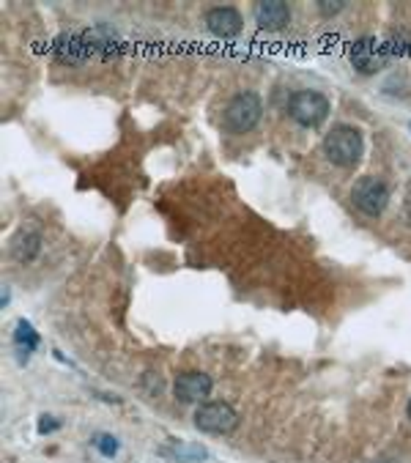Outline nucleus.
<instances>
[{
    "mask_svg": "<svg viewBox=\"0 0 411 463\" xmlns=\"http://www.w3.org/2000/svg\"><path fill=\"white\" fill-rule=\"evenodd\" d=\"M362 151H365L362 135H359V129H354L348 124L332 126V132L324 138V154L338 167H345V170L356 167L362 159Z\"/></svg>",
    "mask_w": 411,
    "mask_h": 463,
    "instance_id": "2",
    "label": "nucleus"
},
{
    "mask_svg": "<svg viewBox=\"0 0 411 463\" xmlns=\"http://www.w3.org/2000/svg\"><path fill=\"white\" fill-rule=\"evenodd\" d=\"M173 392H176V397L181 403H201L211 392V379L206 373H181L176 379Z\"/></svg>",
    "mask_w": 411,
    "mask_h": 463,
    "instance_id": "8",
    "label": "nucleus"
},
{
    "mask_svg": "<svg viewBox=\"0 0 411 463\" xmlns=\"http://www.w3.org/2000/svg\"><path fill=\"white\" fill-rule=\"evenodd\" d=\"M55 55L64 61V64H82L85 58H91V47L85 41V36H61L55 41Z\"/></svg>",
    "mask_w": 411,
    "mask_h": 463,
    "instance_id": "10",
    "label": "nucleus"
},
{
    "mask_svg": "<svg viewBox=\"0 0 411 463\" xmlns=\"http://www.w3.org/2000/svg\"><path fill=\"white\" fill-rule=\"evenodd\" d=\"M206 25L217 36H236L241 30V14L233 6H214L206 11Z\"/></svg>",
    "mask_w": 411,
    "mask_h": 463,
    "instance_id": "7",
    "label": "nucleus"
},
{
    "mask_svg": "<svg viewBox=\"0 0 411 463\" xmlns=\"http://www.w3.org/2000/svg\"><path fill=\"white\" fill-rule=\"evenodd\" d=\"M384 61H387V53H384V47L373 36H362V39L354 41V47H351V64L362 75H376L384 66Z\"/></svg>",
    "mask_w": 411,
    "mask_h": 463,
    "instance_id": "6",
    "label": "nucleus"
},
{
    "mask_svg": "<svg viewBox=\"0 0 411 463\" xmlns=\"http://www.w3.org/2000/svg\"><path fill=\"white\" fill-rule=\"evenodd\" d=\"M288 115L302 126H318L329 115V99L318 91H296L288 99Z\"/></svg>",
    "mask_w": 411,
    "mask_h": 463,
    "instance_id": "3",
    "label": "nucleus"
},
{
    "mask_svg": "<svg viewBox=\"0 0 411 463\" xmlns=\"http://www.w3.org/2000/svg\"><path fill=\"white\" fill-rule=\"evenodd\" d=\"M39 249H42V236L33 231H22L14 238V244H11V255L19 263H30L39 255Z\"/></svg>",
    "mask_w": 411,
    "mask_h": 463,
    "instance_id": "11",
    "label": "nucleus"
},
{
    "mask_svg": "<svg viewBox=\"0 0 411 463\" xmlns=\"http://www.w3.org/2000/svg\"><path fill=\"white\" fill-rule=\"evenodd\" d=\"M411 44V36H406V33H398V36H392L390 39V44L384 47V53L387 55H401V53H406Z\"/></svg>",
    "mask_w": 411,
    "mask_h": 463,
    "instance_id": "14",
    "label": "nucleus"
},
{
    "mask_svg": "<svg viewBox=\"0 0 411 463\" xmlns=\"http://www.w3.org/2000/svg\"><path fill=\"white\" fill-rule=\"evenodd\" d=\"M409 417H411V400H409Z\"/></svg>",
    "mask_w": 411,
    "mask_h": 463,
    "instance_id": "17",
    "label": "nucleus"
},
{
    "mask_svg": "<svg viewBox=\"0 0 411 463\" xmlns=\"http://www.w3.org/2000/svg\"><path fill=\"white\" fill-rule=\"evenodd\" d=\"M14 340H17V346H19V348H25V354H28V351H33V348L39 346V334H36V329H33L28 321H19V323H17Z\"/></svg>",
    "mask_w": 411,
    "mask_h": 463,
    "instance_id": "12",
    "label": "nucleus"
},
{
    "mask_svg": "<svg viewBox=\"0 0 411 463\" xmlns=\"http://www.w3.org/2000/svg\"><path fill=\"white\" fill-rule=\"evenodd\" d=\"M93 447H96L104 458H113V455L118 453V439H116V436H110V433H99V436L93 439Z\"/></svg>",
    "mask_w": 411,
    "mask_h": 463,
    "instance_id": "13",
    "label": "nucleus"
},
{
    "mask_svg": "<svg viewBox=\"0 0 411 463\" xmlns=\"http://www.w3.org/2000/svg\"><path fill=\"white\" fill-rule=\"evenodd\" d=\"M239 417L236 411L222 403V400H208V403H201L198 411H195V425L203 431V433H214V436H222V433H230L236 428Z\"/></svg>",
    "mask_w": 411,
    "mask_h": 463,
    "instance_id": "5",
    "label": "nucleus"
},
{
    "mask_svg": "<svg viewBox=\"0 0 411 463\" xmlns=\"http://www.w3.org/2000/svg\"><path fill=\"white\" fill-rule=\"evenodd\" d=\"M255 22L264 28V30H280L291 22V11L285 3L280 0H269V3H258L255 6Z\"/></svg>",
    "mask_w": 411,
    "mask_h": 463,
    "instance_id": "9",
    "label": "nucleus"
},
{
    "mask_svg": "<svg viewBox=\"0 0 411 463\" xmlns=\"http://www.w3.org/2000/svg\"><path fill=\"white\" fill-rule=\"evenodd\" d=\"M261 115H264L261 96L253 93V91H241V93H236L225 104V110H222V126L230 135H244V132L255 129V124L261 121Z\"/></svg>",
    "mask_w": 411,
    "mask_h": 463,
    "instance_id": "1",
    "label": "nucleus"
},
{
    "mask_svg": "<svg viewBox=\"0 0 411 463\" xmlns=\"http://www.w3.org/2000/svg\"><path fill=\"white\" fill-rule=\"evenodd\" d=\"M58 422H53V417H42V425H39V433H47V431H55Z\"/></svg>",
    "mask_w": 411,
    "mask_h": 463,
    "instance_id": "15",
    "label": "nucleus"
},
{
    "mask_svg": "<svg viewBox=\"0 0 411 463\" xmlns=\"http://www.w3.org/2000/svg\"><path fill=\"white\" fill-rule=\"evenodd\" d=\"M342 8V3H335V6H332V3H321V11H324V14H335V11H340Z\"/></svg>",
    "mask_w": 411,
    "mask_h": 463,
    "instance_id": "16",
    "label": "nucleus"
},
{
    "mask_svg": "<svg viewBox=\"0 0 411 463\" xmlns=\"http://www.w3.org/2000/svg\"><path fill=\"white\" fill-rule=\"evenodd\" d=\"M351 200H354V206H356L362 214H367V217H378V214L387 209L390 189H387L384 181H378V178H373V176H365V178H359V181L354 184V189H351Z\"/></svg>",
    "mask_w": 411,
    "mask_h": 463,
    "instance_id": "4",
    "label": "nucleus"
}]
</instances>
